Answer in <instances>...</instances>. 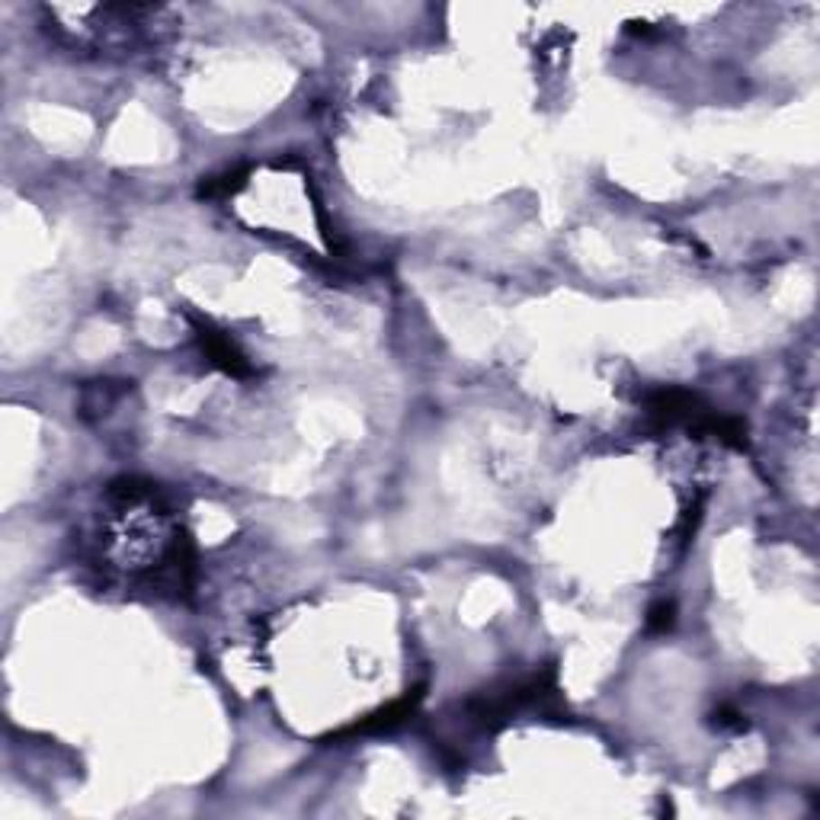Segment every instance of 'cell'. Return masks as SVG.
<instances>
[{"mask_svg":"<svg viewBox=\"0 0 820 820\" xmlns=\"http://www.w3.org/2000/svg\"><path fill=\"white\" fill-rule=\"evenodd\" d=\"M420 699H423V686H417V689L407 692L404 699L392 702L388 708H382V712L369 714L365 721H356V724H350V728L336 731L334 737L340 741V737H350V734H375V731H392V728H398L401 721L414 714V708L420 705Z\"/></svg>","mask_w":820,"mask_h":820,"instance_id":"cell-1","label":"cell"},{"mask_svg":"<svg viewBox=\"0 0 820 820\" xmlns=\"http://www.w3.org/2000/svg\"><path fill=\"white\" fill-rule=\"evenodd\" d=\"M199 343H202V353H206L208 359H212L218 369H225L228 375H250V365L247 359H244V353L237 350L235 343L228 340L225 334H218V330H212L208 324H199Z\"/></svg>","mask_w":820,"mask_h":820,"instance_id":"cell-2","label":"cell"},{"mask_svg":"<svg viewBox=\"0 0 820 820\" xmlns=\"http://www.w3.org/2000/svg\"><path fill=\"white\" fill-rule=\"evenodd\" d=\"M673 603H657L654 609H650V615H648V628L650 631H670L673 628Z\"/></svg>","mask_w":820,"mask_h":820,"instance_id":"cell-3","label":"cell"},{"mask_svg":"<svg viewBox=\"0 0 820 820\" xmlns=\"http://www.w3.org/2000/svg\"><path fill=\"white\" fill-rule=\"evenodd\" d=\"M714 724H718V728H743L741 714H737L734 708H721V712H714Z\"/></svg>","mask_w":820,"mask_h":820,"instance_id":"cell-4","label":"cell"}]
</instances>
